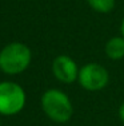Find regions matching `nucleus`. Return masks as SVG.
<instances>
[{"mask_svg":"<svg viewBox=\"0 0 124 126\" xmlns=\"http://www.w3.org/2000/svg\"><path fill=\"white\" fill-rule=\"evenodd\" d=\"M31 48L23 42H11L0 51V70L8 75H17L29 67Z\"/></svg>","mask_w":124,"mask_h":126,"instance_id":"1","label":"nucleus"},{"mask_svg":"<svg viewBox=\"0 0 124 126\" xmlns=\"http://www.w3.org/2000/svg\"><path fill=\"white\" fill-rule=\"evenodd\" d=\"M41 109L49 119L57 124L68 122L73 114L69 97L59 89H48L41 95Z\"/></svg>","mask_w":124,"mask_h":126,"instance_id":"2","label":"nucleus"},{"mask_svg":"<svg viewBox=\"0 0 124 126\" xmlns=\"http://www.w3.org/2000/svg\"><path fill=\"white\" fill-rule=\"evenodd\" d=\"M27 95L24 89L16 82H0V115H16L24 109Z\"/></svg>","mask_w":124,"mask_h":126,"instance_id":"3","label":"nucleus"},{"mask_svg":"<svg viewBox=\"0 0 124 126\" xmlns=\"http://www.w3.org/2000/svg\"><path fill=\"white\" fill-rule=\"evenodd\" d=\"M78 82L88 91H99L108 85L110 74L99 63H87L79 70Z\"/></svg>","mask_w":124,"mask_h":126,"instance_id":"4","label":"nucleus"},{"mask_svg":"<svg viewBox=\"0 0 124 126\" xmlns=\"http://www.w3.org/2000/svg\"><path fill=\"white\" fill-rule=\"evenodd\" d=\"M79 70L76 62L68 55H59L52 62V73L61 83H72L78 80Z\"/></svg>","mask_w":124,"mask_h":126,"instance_id":"5","label":"nucleus"},{"mask_svg":"<svg viewBox=\"0 0 124 126\" xmlns=\"http://www.w3.org/2000/svg\"><path fill=\"white\" fill-rule=\"evenodd\" d=\"M105 55L112 61H119L124 58V38L122 35L108 39L105 43Z\"/></svg>","mask_w":124,"mask_h":126,"instance_id":"6","label":"nucleus"},{"mask_svg":"<svg viewBox=\"0 0 124 126\" xmlns=\"http://www.w3.org/2000/svg\"><path fill=\"white\" fill-rule=\"evenodd\" d=\"M88 5L100 14H108L113 10L115 0H87Z\"/></svg>","mask_w":124,"mask_h":126,"instance_id":"7","label":"nucleus"},{"mask_svg":"<svg viewBox=\"0 0 124 126\" xmlns=\"http://www.w3.org/2000/svg\"><path fill=\"white\" fill-rule=\"evenodd\" d=\"M119 118H120V121L124 124V102L120 105V107H119Z\"/></svg>","mask_w":124,"mask_h":126,"instance_id":"8","label":"nucleus"},{"mask_svg":"<svg viewBox=\"0 0 124 126\" xmlns=\"http://www.w3.org/2000/svg\"><path fill=\"white\" fill-rule=\"evenodd\" d=\"M120 34H122V36L124 38V17H123L122 23H120Z\"/></svg>","mask_w":124,"mask_h":126,"instance_id":"9","label":"nucleus"},{"mask_svg":"<svg viewBox=\"0 0 124 126\" xmlns=\"http://www.w3.org/2000/svg\"><path fill=\"white\" fill-rule=\"evenodd\" d=\"M0 126H1V122H0Z\"/></svg>","mask_w":124,"mask_h":126,"instance_id":"10","label":"nucleus"}]
</instances>
